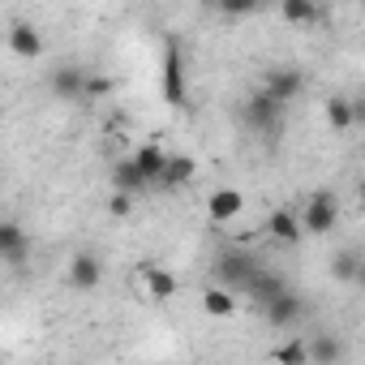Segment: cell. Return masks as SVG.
<instances>
[{"label":"cell","mask_w":365,"mask_h":365,"mask_svg":"<svg viewBox=\"0 0 365 365\" xmlns=\"http://www.w3.org/2000/svg\"><path fill=\"white\" fill-rule=\"evenodd\" d=\"M159 91H163V103H172V108H185V99H190V86H185V56H180V43H176V39L163 43Z\"/></svg>","instance_id":"1"},{"label":"cell","mask_w":365,"mask_h":365,"mask_svg":"<svg viewBox=\"0 0 365 365\" xmlns=\"http://www.w3.org/2000/svg\"><path fill=\"white\" fill-rule=\"evenodd\" d=\"M254 271H258L254 254H245V250H237V245L220 250V258H215V267H211V275H215V288H228V292L245 288Z\"/></svg>","instance_id":"2"},{"label":"cell","mask_w":365,"mask_h":365,"mask_svg":"<svg viewBox=\"0 0 365 365\" xmlns=\"http://www.w3.org/2000/svg\"><path fill=\"white\" fill-rule=\"evenodd\" d=\"M301 232H309V237H327V232H335V224H339V202H335V194H327V190H318L305 207H301Z\"/></svg>","instance_id":"3"},{"label":"cell","mask_w":365,"mask_h":365,"mask_svg":"<svg viewBox=\"0 0 365 365\" xmlns=\"http://www.w3.org/2000/svg\"><path fill=\"white\" fill-rule=\"evenodd\" d=\"M301 86H305V73H301L297 65H271L267 78H262V91H267L279 108H288V103L301 95Z\"/></svg>","instance_id":"4"},{"label":"cell","mask_w":365,"mask_h":365,"mask_svg":"<svg viewBox=\"0 0 365 365\" xmlns=\"http://www.w3.org/2000/svg\"><path fill=\"white\" fill-rule=\"evenodd\" d=\"M65 279H69V288H73V292H91V288H99V284H103V258H99V254H91V250L73 254V262H69Z\"/></svg>","instance_id":"5"},{"label":"cell","mask_w":365,"mask_h":365,"mask_svg":"<svg viewBox=\"0 0 365 365\" xmlns=\"http://www.w3.org/2000/svg\"><path fill=\"white\" fill-rule=\"evenodd\" d=\"M31 258V237L22 224L14 220H0V262H9V267H26Z\"/></svg>","instance_id":"6"},{"label":"cell","mask_w":365,"mask_h":365,"mask_svg":"<svg viewBox=\"0 0 365 365\" xmlns=\"http://www.w3.org/2000/svg\"><path fill=\"white\" fill-rule=\"evenodd\" d=\"M82 86H86V69H78V65H56L48 73V91L61 103H82Z\"/></svg>","instance_id":"7"},{"label":"cell","mask_w":365,"mask_h":365,"mask_svg":"<svg viewBox=\"0 0 365 365\" xmlns=\"http://www.w3.org/2000/svg\"><path fill=\"white\" fill-rule=\"evenodd\" d=\"M301 314H305V301L288 288V292H279L271 305H262V318L275 327V331H292L297 322H301Z\"/></svg>","instance_id":"8"},{"label":"cell","mask_w":365,"mask_h":365,"mask_svg":"<svg viewBox=\"0 0 365 365\" xmlns=\"http://www.w3.org/2000/svg\"><path fill=\"white\" fill-rule=\"evenodd\" d=\"M279 116H284V108L267 95V91H254L250 99H245V120H250V129H258V133H271L275 125H279Z\"/></svg>","instance_id":"9"},{"label":"cell","mask_w":365,"mask_h":365,"mask_svg":"<svg viewBox=\"0 0 365 365\" xmlns=\"http://www.w3.org/2000/svg\"><path fill=\"white\" fill-rule=\"evenodd\" d=\"M241 211H245V194H241V190L220 185V190L207 198V215H211V224H228V220H237Z\"/></svg>","instance_id":"10"},{"label":"cell","mask_w":365,"mask_h":365,"mask_svg":"<svg viewBox=\"0 0 365 365\" xmlns=\"http://www.w3.org/2000/svg\"><path fill=\"white\" fill-rule=\"evenodd\" d=\"M129 159H133V168H138V176L146 180V185H155V180L163 176V168H168V150H163L159 142H146V146H138Z\"/></svg>","instance_id":"11"},{"label":"cell","mask_w":365,"mask_h":365,"mask_svg":"<svg viewBox=\"0 0 365 365\" xmlns=\"http://www.w3.org/2000/svg\"><path fill=\"white\" fill-rule=\"evenodd\" d=\"M9 52L22 56V61H39L43 56V35L31 22H14L9 26Z\"/></svg>","instance_id":"12"},{"label":"cell","mask_w":365,"mask_h":365,"mask_svg":"<svg viewBox=\"0 0 365 365\" xmlns=\"http://www.w3.org/2000/svg\"><path fill=\"white\" fill-rule=\"evenodd\" d=\"M267 232L279 241V245H301V224H297V211L292 207H275L271 215H267Z\"/></svg>","instance_id":"13"},{"label":"cell","mask_w":365,"mask_h":365,"mask_svg":"<svg viewBox=\"0 0 365 365\" xmlns=\"http://www.w3.org/2000/svg\"><path fill=\"white\" fill-rule=\"evenodd\" d=\"M245 292H250V297H254V305L262 309V305H271L279 292H288V284H284V275H275V271H262V267H258V271L250 275Z\"/></svg>","instance_id":"14"},{"label":"cell","mask_w":365,"mask_h":365,"mask_svg":"<svg viewBox=\"0 0 365 365\" xmlns=\"http://www.w3.org/2000/svg\"><path fill=\"white\" fill-rule=\"evenodd\" d=\"M361 116H365V108H361L356 99H348V95H331V99H327V125H331V129L344 133V129H352Z\"/></svg>","instance_id":"15"},{"label":"cell","mask_w":365,"mask_h":365,"mask_svg":"<svg viewBox=\"0 0 365 365\" xmlns=\"http://www.w3.org/2000/svg\"><path fill=\"white\" fill-rule=\"evenodd\" d=\"M305 352H309L314 365H339L344 361V339L339 335H314V339H305Z\"/></svg>","instance_id":"16"},{"label":"cell","mask_w":365,"mask_h":365,"mask_svg":"<svg viewBox=\"0 0 365 365\" xmlns=\"http://www.w3.org/2000/svg\"><path fill=\"white\" fill-rule=\"evenodd\" d=\"M194 172H198V163H194L190 155H168V168H163V176H159V185L180 190V185H190V180H194Z\"/></svg>","instance_id":"17"},{"label":"cell","mask_w":365,"mask_h":365,"mask_svg":"<svg viewBox=\"0 0 365 365\" xmlns=\"http://www.w3.org/2000/svg\"><path fill=\"white\" fill-rule=\"evenodd\" d=\"M138 190H146V180L138 176V168H133V159H120L116 168H112V194H138Z\"/></svg>","instance_id":"18"},{"label":"cell","mask_w":365,"mask_h":365,"mask_svg":"<svg viewBox=\"0 0 365 365\" xmlns=\"http://www.w3.org/2000/svg\"><path fill=\"white\" fill-rule=\"evenodd\" d=\"M202 309L211 314V318H232L237 314V292H228V288H207L202 292Z\"/></svg>","instance_id":"19"},{"label":"cell","mask_w":365,"mask_h":365,"mask_svg":"<svg viewBox=\"0 0 365 365\" xmlns=\"http://www.w3.org/2000/svg\"><path fill=\"white\" fill-rule=\"evenodd\" d=\"M331 275H335L339 284H356V279L365 275V267H361V254H356V250H344V254H335V258H331Z\"/></svg>","instance_id":"20"},{"label":"cell","mask_w":365,"mask_h":365,"mask_svg":"<svg viewBox=\"0 0 365 365\" xmlns=\"http://www.w3.org/2000/svg\"><path fill=\"white\" fill-rule=\"evenodd\" d=\"M142 279H146V292H150L155 301H172V297H176V275H172V271H163V267H150Z\"/></svg>","instance_id":"21"},{"label":"cell","mask_w":365,"mask_h":365,"mask_svg":"<svg viewBox=\"0 0 365 365\" xmlns=\"http://www.w3.org/2000/svg\"><path fill=\"white\" fill-rule=\"evenodd\" d=\"M279 18L292 22V26H309V22L318 18V5H314V0H284V5H279Z\"/></svg>","instance_id":"22"},{"label":"cell","mask_w":365,"mask_h":365,"mask_svg":"<svg viewBox=\"0 0 365 365\" xmlns=\"http://www.w3.org/2000/svg\"><path fill=\"white\" fill-rule=\"evenodd\" d=\"M275 365H309V352H305V339H288L271 352Z\"/></svg>","instance_id":"23"},{"label":"cell","mask_w":365,"mask_h":365,"mask_svg":"<svg viewBox=\"0 0 365 365\" xmlns=\"http://www.w3.org/2000/svg\"><path fill=\"white\" fill-rule=\"evenodd\" d=\"M112 91V78H99V73H86V86H82V99H103Z\"/></svg>","instance_id":"24"},{"label":"cell","mask_w":365,"mask_h":365,"mask_svg":"<svg viewBox=\"0 0 365 365\" xmlns=\"http://www.w3.org/2000/svg\"><path fill=\"white\" fill-rule=\"evenodd\" d=\"M129 211H133V198H129V194H112V198H108V215H112V220H125Z\"/></svg>","instance_id":"25"},{"label":"cell","mask_w":365,"mask_h":365,"mask_svg":"<svg viewBox=\"0 0 365 365\" xmlns=\"http://www.w3.org/2000/svg\"><path fill=\"white\" fill-rule=\"evenodd\" d=\"M220 14L224 18H241V14H254V5L250 0H237V5H220Z\"/></svg>","instance_id":"26"}]
</instances>
